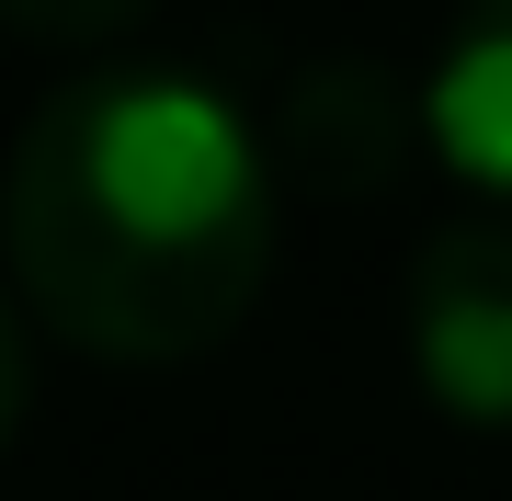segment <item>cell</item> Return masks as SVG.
I'll list each match as a JSON object with an SVG mask.
<instances>
[{
    "instance_id": "6da1fadb",
    "label": "cell",
    "mask_w": 512,
    "mask_h": 501,
    "mask_svg": "<svg viewBox=\"0 0 512 501\" xmlns=\"http://www.w3.org/2000/svg\"><path fill=\"white\" fill-rule=\"evenodd\" d=\"M0 240L35 319L103 365H194L262 308L274 160L205 80H69L12 149Z\"/></svg>"
},
{
    "instance_id": "7a4b0ae2",
    "label": "cell",
    "mask_w": 512,
    "mask_h": 501,
    "mask_svg": "<svg viewBox=\"0 0 512 501\" xmlns=\"http://www.w3.org/2000/svg\"><path fill=\"white\" fill-rule=\"evenodd\" d=\"M410 365L456 422L512 433V228H433L410 262Z\"/></svg>"
},
{
    "instance_id": "3957f363",
    "label": "cell",
    "mask_w": 512,
    "mask_h": 501,
    "mask_svg": "<svg viewBox=\"0 0 512 501\" xmlns=\"http://www.w3.org/2000/svg\"><path fill=\"white\" fill-rule=\"evenodd\" d=\"M410 149H421V103L376 69V57H330V69H308L285 92L274 160L296 183H319V194H387Z\"/></svg>"
},
{
    "instance_id": "277c9868",
    "label": "cell",
    "mask_w": 512,
    "mask_h": 501,
    "mask_svg": "<svg viewBox=\"0 0 512 501\" xmlns=\"http://www.w3.org/2000/svg\"><path fill=\"white\" fill-rule=\"evenodd\" d=\"M421 137L478 194H512V0H467L444 69L421 80Z\"/></svg>"
},
{
    "instance_id": "5b68a950",
    "label": "cell",
    "mask_w": 512,
    "mask_h": 501,
    "mask_svg": "<svg viewBox=\"0 0 512 501\" xmlns=\"http://www.w3.org/2000/svg\"><path fill=\"white\" fill-rule=\"evenodd\" d=\"M137 12L148 0H0V23L35 35V46H103V35H126Z\"/></svg>"
},
{
    "instance_id": "8992f818",
    "label": "cell",
    "mask_w": 512,
    "mask_h": 501,
    "mask_svg": "<svg viewBox=\"0 0 512 501\" xmlns=\"http://www.w3.org/2000/svg\"><path fill=\"white\" fill-rule=\"evenodd\" d=\"M23 399H35V365H23V319L0 308V445L23 433Z\"/></svg>"
}]
</instances>
